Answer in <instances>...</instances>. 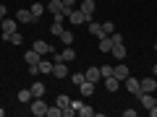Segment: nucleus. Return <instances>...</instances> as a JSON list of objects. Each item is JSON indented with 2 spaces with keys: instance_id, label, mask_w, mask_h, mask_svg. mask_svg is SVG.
Returning <instances> with one entry per match:
<instances>
[{
  "instance_id": "1",
  "label": "nucleus",
  "mask_w": 157,
  "mask_h": 117,
  "mask_svg": "<svg viewBox=\"0 0 157 117\" xmlns=\"http://www.w3.org/2000/svg\"><path fill=\"white\" fill-rule=\"evenodd\" d=\"M29 112H32L34 117H45L47 115V104L42 101V96H37V99L29 101Z\"/></svg>"
},
{
  "instance_id": "2",
  "label": "nucleus",
  "mask_w": 157,
  "mask_h": 117,
  "mask_svg": "<svg viewBox=\"0 0 157 117\" xmlns=\"http://www.w3.org/2000/svg\"><path fill=\"white\" fill-rule=\"evenodd\" d=\"M68 21H71V23H76V26H81V23H89V21H92V16H86V13L81 11V8H73V11H71V16H68Z\"/></svg>"
},
{
  "instance_id": "3",
  "label": "nucleus",
  "mask_w": 157,
  "mask_h": 117,
  "mask_svg": "<svg viewBox=\"0 0 157 117\" xmlns=\"http://www.w3.org/2000/svg\"><path fill=\"white\" fill-rule=\"evenodd\" d=\"M0 29H3V39L8 42V37H11V34L16 31V21H13V18H3V23H0Z\"/></svg>"
},
{
  "instance_id": "4",
  "label": "nucleus",
  "mask_w": 157,
  "mask_h": 117,
  "mask_svg": "<svg viewBox=\"0 0 157 117\" xmlns=\"http://www.w3.org/2000/svg\"><path fill=\"white\" fill-rule=\"evenodd\" d=\"M139 86H141V91H147V94H155V91H157V78L155 76H152V78H141Z\"/></svg>"
},
{
  "instance_id": "5",
  "label": "nucleus",
  "mask_w": 157,
  "mask_h": 117,
  "mask_svg": "<svg viewBox=\"0 0 157 117\" xmlns=\"http://www.w3.org/2000/svg\"><path fill=\"white\" fill-rule=\"evenodd\" d=\"M113 76H115V78H118V81H126V78H128V76H131V70H128V68H126V65H123V60H121V62H118V65H115V68H113Z\"/></svg>"
},
{
  "instance_id": "6",
  "label": "nucleus",
  "mask_w": 157,
  "mask_h": 117,
  "mask_svg": "<svg viewBox=\"0 0 157 117\" xmlns=\"http://www.w3.org/2000/svg\"><path fill=\"white\" fill-rule=\"evenodd\" d=\"M52 76L55 78H68V68L63 60H55V65H52Z\"/></svg>"
},
{
  "instance_id": "7",
  "label": "nucleus",
  "mask_w": 157,
  "mask_h": 117,
  "mask_svg": "<svg viewBox=\"0 0 157 117\" xmlns=\"http://www.w3.org/2000/svg\"><path fill=\"white\" fill-rule=\"evenodd\" d=\"M123 83H126V89H128V91H131L134 96H139V94H141V86H139V81H136L134 76H128V78L123 81Z\"/></svg>"
},
{
  "instance_id": "8",
  "label": "nucleus",
  "mask_w": 157,
  "mask_h": 117,
  "mask_svg": "<svg viewBox=\"0 0 157 117\" xmlns=\"http://www.w3.org/2000/svg\"><path fill=\"white\" fill-rule=\"evenodd\" d=\"M73 57H76V52L71 50V44H68L66 50H60V52H55V60H63V62H71Z\"/></svg>"
},
{
  "instance_id": "9",
  "label": "nucleus",
  "mask_w": 157,
  "mask_h": 117,
  "mask_svg": "<svg viewBox=\"0 0 157 117\" xmlns=\"http://www.w3.org/2000/svg\"><path fill=\"white\" fill-rule=\"evenodd\" d=\"M84 76H86V81H92V83H100V81H102L100 68H86V70H84Z\"/></svg>"
},
{
  "instance_id": "10",
  "label": "nucleus",
  "mask_w": 157,
  "mask_h": 117,
  "mask_svg": "<svg viewBox=\"0 0 157 117\" xmlns=\"http://www.w3.org/2000/svg\"><path fill=\"white\" fill-rule=\"evenodd\" d=\"M16 21H21V23H32L34 16H32V11H29V8H21V11H16Z\"/></svg>"
},
{
  "instance_id": "11",
  "label": "nucleus",
  "mask_w": 157,
  "mask_h": 117,
  "mask_svg": "<svg viewBox=\"0 0 157 117\" xmlns=\"http://www.w3.org/2000/svg\"><path fill=\"white\" fill-rule=\"evenodd\" d=\"M102 83H105V89H107V91H118V89H121V81H118L115 76H107V78H102Z\"/></svg>"
},
{
  "instance_id": "12",
  "label": "nucleus",
  "mask_w": 157,
  "mask_h": 117,
  "mask_svg": "<svg viewBox=\"0 0 157 117\" xmlns=\"http://www.w3.org/2000/svg\"><path fill=\"white\" fill-rule=\"evenodd\" d=\"M24 60H26V65H39V60H42V55H39L37 50H29L26 55H24Z\"/></svg>"
},
{
  "instance_id": "13",
  "label": "nucleus",
  "mask_w": 157,
  "mask_h": 117,
  "mask_svg": "<svg viewBox=\"0 0 157 117\" xmlns=\"http://www.w3.org/2000/svg\"><path fill=\"white\" fill-rule=\"evenodd\" d=\"M97 89V83H92V81H84V83H78V91H81V96H92Z\"/></svg>"
},
{
  "instance_id": "14",
  "label": "nucleus",
  "mask_w": 157,
  "mask_h": 117,
  "mask_svg": "<svg viewBox=\"0 0 157 117\" xmlns=\"http://www.w3.org/2000/svg\"><path fill=\"white\" fill-rule=\"evenodd\" d=\"M139 99H141V107H144V109H152V107H155V96L147 94V91H141Z\"/></svg>"
},
{
  "instance_id": "15",
  "label": "nucleus",
  "mask_w": 157,
  "mask_h": 117,
  "mask_svg": "<svg viewBox=\"0 0 157 117\" xmlns=\"http://www.w3.org/2000/svg\"><path fill=\"white\" fill-rule=\"evenodd\" d=\"M89 34H92V37H107V34H105V29H102V23H94V21H89Z\"/></svg>"
},
{
  "instance_id": "16",
  "label": "nucleus",
  "mask_w": 157,
  "mask_h": 117,
  "mask_svg": "<svg viewBox=\"0 0 157 117\" xmlns=\"http://www.w3.org/2000/svg\"><path fill=\"white\" fill-rule=\"evenodd\" d=\"M34 50H37L39 55H50V52H52V47L47 44V42H42V39H37V42H34Z\"/></svg>"
},
{
  "instance_id": "17",
  "label": "nucleus",
  "mask_w": 157,
  "mask_h": 117,
  "mask_svg": "<svg viewBox=\"0 0 157 117\" xmlns=\"http://www.w3.org/2000/svg\"><path fill=\"white\" fill-rule=\"evenodd\" d=\"M78 8H81L86 16H92V13H94V8H97V3H94V0H84V3H78Z\"/></svg>"
},
{
  "instance_id": "18",
  "label": "nucleus",
  "mask_w": 157,
  "mask_h": 117,
  "mask_svg": "<svg viewBox=\"0 0 157 117\" xmlns=\"http://www.w3.org/2000/svg\"><path fill=\"white\" fill-rule=\"evenodd\" d=\"M113 57H115V60H123L126 57V47H123V42H121V44H113Z\"/></svg>"
},
{
  "instance_id": "19",
  "label": "nucleus",
  "mask_w": 157,
  "mask_h": 117,
  "mask_svg": "<svg viewBox=\"0 0 157 117\" xmlns=\"http://www.w3.org/2000/svg\"><path fill=\"white\" fill-rule=\"evenodd\" d=\"M110 50H113V39H110V34H107V37L100 39V52H110Z\"/></svg>"
},
{
  "instance_id": "20",
  "label": "nucleus",
  "mask_w": 157,
  "mask_h": 117,
  "mask_svg": "<svg viewBox=\"0 0 157 117\" xmlns=\"http://www.w3.org/2000/svg\"><path fill=\"white\" fill-rule=\"evenodd\" d=\"M32 99H34V96H32V89H21V91H18V101H21V104H29Z\"/></svg>"
},
{
  "instance_id": "21",
  "label": "nucleus",
  "mask_w": 157,
  "mask_h": 117,
  "mask_svg": "<svg viewBox=\"0 0 157 117\" xmlns=\"http://www.w3.org/2000/svg\"><path fill=\"white\" fill-rule=\"evenodd\" d=\"M60 8H63V0H50V3H47V11H50L52 16L60 13Z\"/></svg>"
},
{
  "instance_id": "22",
  "label": "nucleus",
  "mask_w": 157,
  "mask_h": 117,
  "mask_svg": "<svg viewBox=\"0 0 157 117\" xmlns=\"http://www.w3.org/2000/svg\"><path fill=\"white\" fill-rule=\"evenodd\" d=\"M29 11H32V16H34V21H37V18L42 16V13H45V5H42V3H34V5L29 8Z\"/></svg>"
},
{
  "instance_id": "23",
  "label": "nucleus",
  "mask_w": 157,
  "mask_h": 117,
  "mask_svg": "<svg viewBox=\"0 0 157 117\" xmlns=\"http://www.w3.org/2000/svg\"><path fill=\"white\" fill-rule=\"evenodd\" d=\"M32 89V96L37 99V96H45V83H34V86H29Z\"/></svg>"
},
{
  "instance_id": "24",
  "label": "nucleus",
  "mask_w": 157,
  "mask_h": 117,
  "mask_svg": "<svg viewBox=\"0 0 157 117\" xmlns=\"http://www.w3.org/2000/svg\"><path fill=\"white\" fill-rule=\"evenodd\" d=\"M52 65H55V62H47V60H39V73H52Z\"/></svg>"
},
{
  "instance_id": "25",
  "label": "nucleus",
  "mask_w": 157,
  "mask_h": 117,
  "mask_svg": "<svg viewBox=\"0 0 157 117\" xmlns=\"http://www.w3.org/2000/svg\"><path fill=\"white\" fill-rule=\"evenodd\" d=\"M55 104H58V107H63V109H66V107L71 104V96H66V94H58V99H55Z\"/></svg>"
},
{
  "instance_id": "26",
  "label": "nucleus",
  "mask_w": 157,
  "mask_h": 117,
  "mask_svg": "<svg viewBox=\"0 0 157 117\" xmlns=\"http://www.w3.org/2000/svg\"><path fill=\"white\" fill-rule=\"evenodd\" d=\"M47 117H63V107H47Z\"/></svg>"
},
{
  "instance_id": "27",
  "label": "nucleus",
  "mask_w": 157,
  "mask_h": 117,
  "mask_svg": "<svg viewBox=\"0 0 157 117\" xmlns=\"http://www.w3.org/2000/svg\"><path fill=\"white\" fill-rule=\"evenodd\" d=\"M8 42H11L13 47H18V44H21V42H24V37H21V34H18V31H13L11 37H8Z\"/></svg>"
},
{
  "instance_id": "28",
  "label": "nucleus",
  "mask_w": 157,
  "mask_h": 117,
  "mask_svg": "<svg viewBox=\"0 0 157 117\" xmlns=\"http://www.w3.org/2000/svg\"><path fill=\"white\" fill-rule=\"evenodd\" d=\"M60 42H63V44H66V47H68V44H73V34L68 31V29H66V31L60 34Z\"/></svg>"
},
{
  "instance_id": "29",
  "label": "nucleus",
  "mask_w": 157,
  "mask_h": 117,
  "mask_svg": "<svg viewBox=\"0 0 157 117\" xmlns=\"http://www.w3.org/2000/svg\"><path fill=\"white\" fill-rule=\"evenodd\" d=\"M50 31L55 34V37H60V34L66 31V29H63V23H58V21H55V23H52V26H50Z\"/></svg>"
},
{
  "instance_id": "30",
  "label": "nucleus",
  "mask_w": 157,
  "mask_h": 117,
  "mask_svg": "<svg viewBox=\"0 0 157 117\" xmlns=\"http://www.w3.org/2000/svg\"><path fill=\"white\" fill-rule=\"evenodd\" d=\"M71 81H73V83H84V81H86V76H84V73H73V76H71Z\"/></svg>"
},
{
  "instance_id": "31",
  "label": "nucleus",
  "mask_w": 157,
  "mask_h": 117,
  "mask_svg": "<svg viewBox=\"0 0 157 117\" xmlns=\"http://www.w3.org/2000/svg\"><path fill=\"white\" fill-rule=\"evenodd\" d=\"M100 73H102V78L113 76V65H100Z\"/></svg>"
},
{
  "instance_id": "32",
  "label": "nucleus",
  "mask_w": 157,
  "mask_h": 117,
  "mask_svg": "<svg viewBox=\"0 0 157 117\" xmlns=\"http://www.w3.org/2000/svg\"><path fill=\"white\" fill-rule=\"evenodd\" d=\"M102 29H105V34H113V31H115V23H113V21H105V23H102Z\"/></svg>"
},
{
  "instance_id": "33",
  "label": "nucleus",
  "mask_w": 157,
  "mask_h": 117,
  "mask_svg": "<svg viewBox=\"0 0 157 117\" xmlns=\"http://www.w3.org/2000/svg\"><path fill=\"white\" fill-rule=\"evenodd\" d=\"M110 39H113V44H121V42H123V37H121V34H115V31L110 34Z\"/></svg>"
},
{
  "instance_id": "34",
  "label": "nucleus",
  "mask_w": 157,
  "mask_h": 117,
  "mask_svg": "<svg viewBox=\"0 0 157 117\" xmlns=\"http://www.w3.org/2000/svg\"><path fill=\"white\" fill-rule=\"evenodd\" d=\"M123 117H136V109H123Z\"/></svg>"
},
{
  "instance_id": "35",
  "label": "nucleus",
  "mask_w": 157,
  "mask_h": 117,
  "mask_svg": "<svg viewBox=\"0 0 157 117\" xmlns=\"http://www.w3.org/2000/svg\"><path fill=\"white\" fill-rule=\"evenodd\" d=\"M6 16H8V8H6V5H0V18H6Z\"/></svg>"
},
{
  "instance_id": "36",
  "label": "nucleus",
  "mask_w": 157,
  "mask_h": 117,
  "mask_svg": "<svg viewBox=\"0 0 157 117\" xmlns=\"http://www.w3.org/2000/svg\"><path fill=\"white\" fill-rule=\"evenodd\" d=\"M63 5H71L73 8V5H76V0H63Z\"/></svg>"
},
{
  "instance_id": "37",
  "label": "nucleus",
  "mask_w": 157,
  "mask_h": 117,
  "mask_svg": "<svg viewBox=\"0 0 157 117\" xmlns=\"http://www.w3.org/2000/svg\"><path fill=\"white\" fill-rule=\"evenodd\" d=\"M152 76H155V78H157V65H152Z\"/></svg>"
},
{
  "instance_id": "38",
  "label": "nucleus",
  "mask_w": 157,
  "mask_h": 117,
  "mask_svg": "<svg viewBox=\"0 0 157 117\" xmlns=\"http://www.w3.org/2000/svg\"><path fill=\"white\" fill-rule=\"evenodd\" d=\"M3 115H6V109H0V117H3Z\"/></svg>"
},
{
  "instance_id": "39",
  "label": "nucleus",
  "mask_w": 157,
  "mask_h": 117,
  "mask_svg": "<svg viewBox=\"0 0 157 117\" xmlns=\"http://www.w3.org/2000/svg\"><path fill=\"white\" fill-rule=\"evenodd\" d=\"M155 104H157V96H155Z\"/></svg>"
},
{
  "instance_id": "40",
  "label": "nucleus",
  "mask_w": 157,
  "mask_h": 117,
  "mask_svg": "<svg viewBox=\"0 0 157 117\" xmlns=\"http://www.w3.org/2000/svg\"><path fill=\"white\" fill-rule=\"evenodd\" d=\"M0 23H3V18H0Z\"/></svg>"
}]
</instances>
